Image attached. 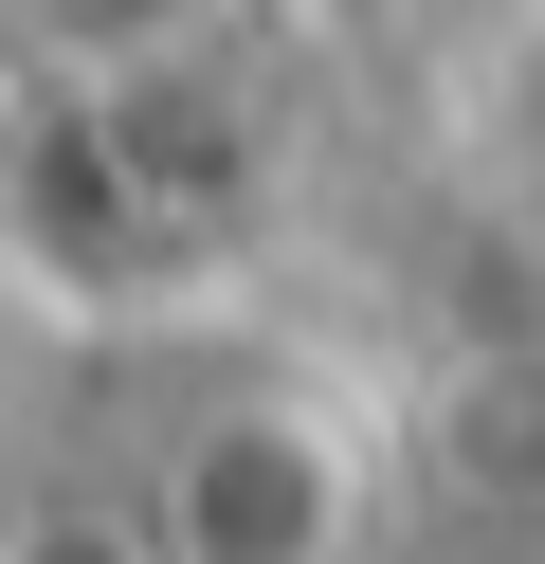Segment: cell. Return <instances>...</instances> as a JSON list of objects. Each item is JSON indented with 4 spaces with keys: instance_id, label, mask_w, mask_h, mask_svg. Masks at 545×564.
Returning <instances> with one entry per match:
<instances>
[{
    "instance_id": "6da1fadb",
    "label": "cell",
    "mask_w": 545,
    "mask_h": 564,
    "mask_svg": "<svg viewBox=\"0 0 545 564\" xmlns=\"http://www.w3.org/2000/svg\"><path fill=\"white\" fill-rule=\"evenodd\" d=\"M109 510L145 564H363L382 546V437H363V401L254 365V382H200Z\"/></svg>"
},
{
    "instance_id": "7a4b0ae2",
    "label": "cell",
    "mask_w": 545,
    "mask_h": 564,
    "mask_svg": "<svg viewBox=\"0 0 545 564\" xmlns=\"http://www.w3.org/2000/svg\"><path fill=\"white\" fill-rule=\"evenodd\" d=\"M200 19H218V0H36V37H55L91 91H109V74H182Z\"/></svg>"
}]
</instances>
